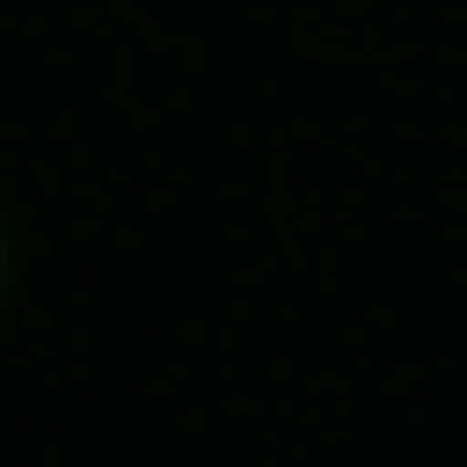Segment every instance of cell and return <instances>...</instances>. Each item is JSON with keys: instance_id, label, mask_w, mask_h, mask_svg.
<instances>
[{"instance_id": "1", "label": "cell", "mask_w": 467, "mask_h": 467, "mask_svg": "<svg viewBox=\"0 0 467 467\" xmlns=\"http://www.w3.org/2000/svg\"><path fill=\"white\" fill-rule=\"evenodd\" d=\"M0 312H10V229H0Z\"/></svg>"}]
</instances>
